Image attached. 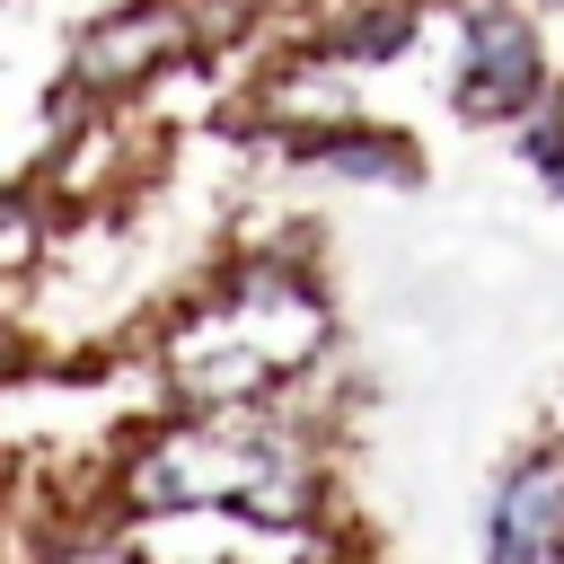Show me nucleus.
Wrapping results in <instances>:
<instances>
[{
    "label": "nucleus",
    "mask_w": 564,
    "mask_h": 564,
    "mask_svg": "<svg viewBox=\"0 0 564 564\" xmlns=\"http://www.w3.org/2000/svg\"><path fill=\"white\" fill-rule=\"evenodd\" d=\"M476 564H564V432L520 441L476 520Z\"/></svg>",
    "instance_id": "3"
},
{
    "label": "nucleus",
    "mask_w": 564,
    "mask_h": 564,
    "mask_svg": "<svg viewBox=\"0 0 564 564\" xmlns=\"http://www.w3.org/2000/svg\"><path fill=\"white\" fill-rule=\"evenodd\" d=\"M449 106L485 132H520L529 115L564 106L555 53L520 0H458L449 18Z\"/></svg>",
    "instance_id": "1"
},
{
    "label": "nucleus",
    "mask_w": 564,
    "mask_h": 564,
    "mask_svg": "<svg viewBox=\"0 0 564 564\" xmlns=\"http://www.w3.org/2000/svg\"><path fill=\"white\" fill-rule=\"evenodd\" d=\"M511 159L538 176V194L564 212V106H546V115H529L520 132H511Z\"/></svg>",
    "instance_id": "6"
},
{
    "label": "nucleus",
    "mask_w": 564,
    "mask_h": 564,
    "mask_svg": "<svg viewBox=\"0 0 564 564\" xmlns=\"http://www.w3.org/2000/svg\"><path fill=\"white\" fill-rule=\"evenodd\" d=\"M212 53H220V44H212L203 0H115V9H97V18L70 26L62 79H79V88L115 115V106H141L159 79L212 62Z\"/></svg>",
    "instance_id": "2"
},
{
    "label": "nucleus",
    "mask_w": 564,
    "mask_h": 564,
    "mask_svg": "<svg viewBox=\"0 0 564 564\" xmlns=\"http://www.w3.org/2000/svg\"><path fill=\"white\" fill-rule=\"evenodd\" d=\"M414 35H423V0H335L308 44H326L352 70H388L414 53Z\"/></svg>",
    "instance_id": "5"
},
{
    "label": "nucleus",
    "mask_w": 564,
    "mask_h": 564,
    "mask_svg": "<svg viewBox=\"0 0 564 564\" xmlns=\"http://www.w3.org/2000/svg\"><path fill=\"white\" fill-rule=\"evenodd\" d=\"M282 159H300V167H317V176H335V185H423V150L405 141V132H388V123H326V132H291V141H273Z\"/></svg>",
    "instance_id": "4"
}]
</instances>
